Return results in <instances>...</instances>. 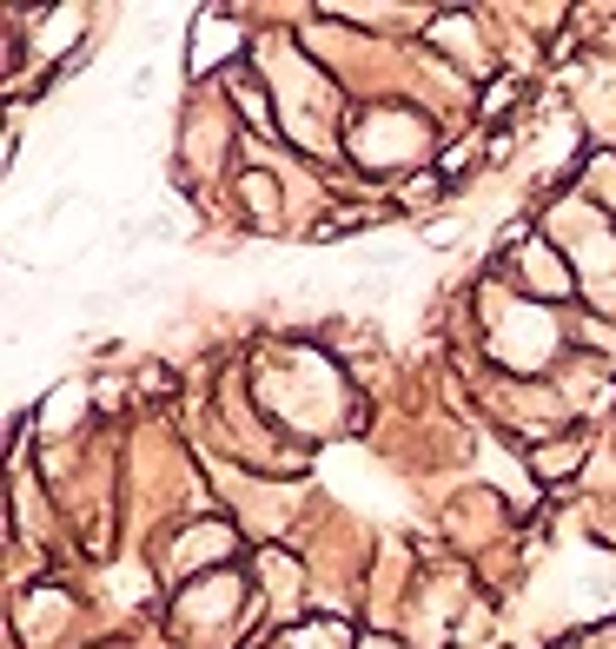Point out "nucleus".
I'll use <instances>...</instances> for the list:
<instances>
[{"label": "nucleus", "instance_id": "f257e3e1", "mask_svg": "<svg viewBox=\"0 0 616 649\" xmlns=\"http://www.w3.org/2000/svg\"><path fill=\"white\" fill-rule=\"evenodd\" d=\"M352 153L372 159V166H391L398 153L411 159V153H425V126H418L411 113H372V126L352 139Z\"/></svg>", "mask_w": 616, "mask_h": 649}, {"label": "nucleus", "instance_id": "f03ea898", "mask_svg": "<svg viewBox=\"0 0 616 649\" xmlns=\"http://www.w3.org/2000/svg\"><path fill=\"white\" fill-rule=\"evenodd\" d=\"M345 624H305V630H292V649H345Z\"/></svg>", "mask_w": 616, "mask_h": 649}, {"label": "nucleus", "instance_id": "7ed1b4c3", "mask_svg": "<svg viewBox=\"0 0 616 649\" xmlns=\"http://www.w3.org/2000/svg\"><path fill=\"white\" fill-rule=\"evenodd\" d=\"M577 458H584V444L571 438V444H544L537 451V478H557V471H577Z\"/></svg>", "mask_w": 616, "mask_h": 649}]
</instances>
